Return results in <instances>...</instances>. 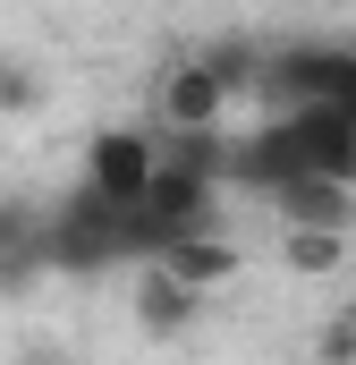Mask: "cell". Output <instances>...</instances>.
<instances>
[{
	"label": "cell",
	"instance_id": "obj_8",
	"mask_svg": "<svg viewBox=\"0 0 356 365\" xmlns=\"http://www.w3.org/2000/svg\"><path fill=\"white\" fill-rule=\"evenodd\" d=\"M26 110H43V68L26 51H0V119H26Z\"/></svg>",
	"mask_w": 356,
	"mask_h": 365
},
{
	"label": "cell",
	"instance_id": "obj_3",
	"mask_svg": "<svg viewBox=\"0 0 356 365\" xmlns=\"http://www.w3.org/2000/svg\"><path fill=\"white\" fill-rule=\"evenodd\" d=\"M271 221H314V230H356V179L323 170V162H288L263 187Z\"/></svg>",
	"mask_w": 356,
	"mask_h": 365
},
{
	"label": "cell",
	"instance_id": "obj_5",
	"mask_svg": "<svg viewBox=\"0 0 356 365\" xmlns=\"http://www.w3.org/2000/svg\"><path fill=\"white\" fill-rule=\"evenodd\" d=\"M127 306H136V331H145V340H187V331L204 323V289H187L162 255L136 264V297H127Z\"/></svg>",
	"mask_w": 356,
	"mask_h": 365
},
{
	"label": "cell",
	"instance_id": "obj_6",
	"mask_svg": "<svg viewBox=\"0 0 356 365\" xmlns=\"http://www.w3.org/2000/svg\"><path fill=\"white\" fill-rule=\"evenodd\" d=\"M51 264V212L34 195H0V280Z\"/></svg>",
	"mask_w": 356,
	"mask_h": 365
},
{
	"label": "cell",
	"instance_id": "obj_2",
	"mask_svg": "<svg viewBox=\"0 0 356 365\" xmlns=\"http://www.w3.org/2000/svg\"><path fill=\"white\" fill-rule=\"evenodd\" d=\"M229 119V77L195 51V60H170L162 86H153V128L162 136H212Z\"/></svg>",
	"mask_w": 356,
	"mask_h": 365
},
{
	"label": "cell",
	"instance_id": "obj_7",
	"mask_svg": "<svg viewBox=\"0 0 356 365\" xmlns=\"http://www.w3.org/2000/svg\"><path fill=\"white\" fill-rule=\"evenodd\" d=\"M280 264L297 280H340L348 272V230H314V221H280Z\"/></svg>",
	"mask_w": 356,
	"mask_h": 365
},
{
	"label": "cell",
	"instance_id": "obj_4",
	"mask_svg": "<svg viewBox=\"0 0 356 365\" xmlns=\"http://www.w3.org/2000/svg\"><path fill=\"white\" fill-rule=\"evenodd\" d=\"M153 255H162V264H170L187 289H204V297H221L229 280H246V247H238V238H221L212 221H187V230H170Z\"/></svg>",
	"mask_w": 356,
	"mask_h": 365
},
{
	"label": "cell",
	"instance_id": "obj_9",
	"mask_svg": "<svg viewBox=\"0 0 356 365\" xmlns=\"http://www.w3.org/2000/svg\"><path fill=\"white\" fill-rule=\"evenodd\" d=\"M204 60L229 77V93H263V77H271V51H263V43H212Z\"/></svg>",
	"mask_w": 356,
	"mask_h": 365
},
{
	"label": "cell",
	"instance_id": "obj_1",
	"mask_svg": "<svg viewBox=\"0 0 356 365\" xmlns=\"http://www.w3.org/2000/svg\"><path fill=\"white\" fill-rule=\"evenodd\" d=\"M162 128H136V119H119V128H93L85 136V187H102L110 204H145V187H153V170H162Z\"/></svg>",
	"mask_w": 356,
	"mask_h": 365
}]
</instances>
